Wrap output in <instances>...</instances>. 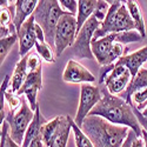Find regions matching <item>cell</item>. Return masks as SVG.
Instances as JSON below:
<instances>
[{
  "mask_svg": "<svg viewBox=\"0 0 147 147\" xmlns=\"http://www.w3.org/2000/svg\"><path fill=\"white\" fill-rule=\"evenodd\" d=\"M19 36V54L20 57H26V54L31 51V48L35 46L36 41V33H35V19L32 14L25 24L21 26L20 31L18 32Z\"/></svg>",
  "mask_w": 147,
  "mask_h": 147,
  "instance_id": "8fae6325",
  "label": "cell"
},
{
  "mask_svg": "<svg viewBox=\"0 0 147 147\" xmlns=\"http://www.w3.org/2000/svg\"><path fill=\"white\" fill-rule=\"evenodd\" d=\"M71 120L72 118L69 115H63V120H61L59 131L57 133V136L54 137L50 147H66L68 137H69V132L72 129Z\"/></svg>",
  "mask_w": 147,
  "mask_h": 147,
  "instance_id": "ac0fdd59",
  "label": "cell"
},
{
  "mask_svg": "<svg viewBox=\"0 0 147 147\" xmlns=\"http://www.w3.org/2000/svg\"><path fill=\"white\" fill-rule=\"evenodd\" d=\"M35 48H36V52L40 54V57L45 61H47V63H54V61H55L54 55L52 53L53 48L48 45L47 42H39V41H36Z\"/></svg>",
  "mask_w": 147,
  "mask_h": 147,
  "instance_id": "603a6c76",
  "label": "cell"
},
{
  "mask_svg": "<svg viewBox=\"0 0 147 147\" xmlns=\"http://www.w3.org/2000/svg\"><path fill=\"white\" fill-rule=\"evenodd\" d=\"M145 88H147V68H140L138 74L131 79L125 92H122L120 94V98L124 99L128 105L133 106L132 96L134 95V93H137L141 90H145Z\"/></svg>",
  "mask_w": 147,
  "mask_h": 147,
  "instance_id": "5bb4252c",
  "label": "cell"
},
{
  "mask_svg": "<svg viewBox=\"0 0 147 147\" xmlns=\"http://www.w3.org/2000/svg\"><path fill=\"white\" fill-rule=\"evenodd\" d=\"M61 120H63V115H59L57 118H54L53 120L48 121L47 124H45L42 126L41 129V138L44 144L46 145V147H50L54 137L57 136V133L59 131L60 124H61Z\"/></svg>",
  "mask_w": 147,
  "mask_h": 147,
  "instance_id": "ffe728a7",
  "label": "cell"
},
{
  "mask_svg": "<svg viewBox=\"0 0 147 147\" xmlns=\"http://www.w3.org/2000/svg\"><path fill=\"white\" fill-rule=\"evenodd\" d=\"M109 8L107 11V14L100 25V27L94 33L93 40H98L100 38L111 34V33H120V32H129L136 28L129 11L124 4V1H107Z\"/></svg>",
  "mask_w": 147,
  "mask_h": 147,
  "instance_id": "277c9868",
  "label": "cell"
},
{
  "mask_svg": "<svg viewBox=\"0 0 147 147\" xmlns=\"http://www.w3.org/2000/svg\"><path fill=\"white\" fill-rule=\"evenodd\" d=\"M132 147H144V140L141 138H137L136 140L133 141Z\"/></svg>",
  "mask_w": 147,
  "mask_h": 147,
  "instance_id": "d6a6232c",
  "label": "cell"
},
{
  "mask_svg": "<svg viewBox=\"0 0 147 147\" xmlns=\"http://www.w3.org/2000/svg\"><path fill=\"white\" fill-rule=\"evenodd\" d=\"M133 99H134V101H136L137 104H139V105L145 104L147 101V88L141 90V91H139L137 93H134Z\"/></svg>",
  "mask_w": 147,
  "mask_h": 147,
  "instance_id": "484cf974",
  "label": "cell"
},
{
  "mask_svg": "<svg viewBox=\"0 0 147 147\" xmlns=\"http://www.w3.org/2000/svg\"><path fill=\"white\" fill-rule=\"evenodd\" d=\"M63 80L65 82L69 84H90L94 82L96 78L92 74V73L82 65L77 63L76 60H68L66 64V67L63 72Z\"/></svg>",
  "mask_w": 147,
  "mask_h": 147,
  "instance_id": "30bf717a",
  "label": "cell"
},
{
  "mask_svg": "<svg viewBox=\"0 0 147 147\" xmlns=\"http://www.w3.org/2000/svg\"><path fill=\"white\" fill-rule=\"evenodd\" d=\"M126 6L129 11V14L136 24V30L137 32H139V34L142 36V39L146 38V27H145V20L141 13V9L138 5L137 1H133V0H127L126 1Z\"/></svg>",
  "mask_w": 147,
  "mask_h": 147,
  "instance_id": "d6986e66",
  "label": "cell"
},
{
  "mask_svg": "<svg viewBox=\"0 0 147 147\" xmlns=\"http://www.w3.org/2000/svg\"><path fill=\"white\" fill-rule=\"evenodd\" d=\"M101 0H79L78 1V17H77V34L80 32L86 21L99 8Z\"/></svg>",
  "mask_w": 147,
  "mask_h": 147,
  "instance_id": "2e32d148",
  "label": "cell"
},
{
  "mask_svg": "<svg viewBox=\"0 0 147 147\" xmlns=\"http://www.w3.org/2000/svg\"><path fill=\"white\" fill-rule=\"evenodd\" d=\"M66 13L60 7V3L57 0H41L38 3L35 11H34V19L35 24L42 28L45 33L46 42L52 48L55 50V31L60 18Z\"/></svg>",
  "mask_w": 147,
  "mask_h": 147,
  "instance_id": "5b68a950",
  "label": "cell"
},
{
  "mask_svg": "<svg viewBox=\"0 0 147 147\" xmlns=\"http://www.w3.org/2000/svg\"><path fill=\"white\" fill-rule=\"evenodd\" d=\"M28 147H44V141H42V138L39 137V138H36Z\"/></svg>",
  "mask_w": 147,
  "mask_h": 147,
  "instance_id": "4dcf8cb0",
  "label": "cell"
},
{
  "mask_svg": "<svg viewBox=\"0 0 147 147\" xmlns=\"http://www.w3.org/2000/svg\"><path fill=\"white\" fill-rule=\"evenodd\" d=\"M141 137H142V140H144V144H145V147H147V132L146 131H141Z\"/></svg>",
  "mask_w": 147,
  "mask_h": 147,
  "instance_id": "836d02e7",
  "label": "cell"
},
{
  "mask_svg": "<svg viewBox=\"0 0 147 147\" xmlns=\"http://www.w3.org/2000/svg\"><path fill=\"white\" fill-rule=\"evenodd\" d=\"M42 88V67L41 65L33 72H30L28 76L17 93L18 96H21V94L26 95V99L30 104V107L32 111L35 112L38 108V102H36V96H38V91Z\"/></svg>",
  "mask_w": 147,
  "mask_h": 147,
  "instance_id": "9c48e42d",
  "label": "cell"
},
{
  "mask_svg": "<svg viewBox=\"0 0 147 147\" xmlns=\"http://www.w3.org/2000/svg\"><path fill=\"white\" fill-rule=\"evenodd\" d=\"M59 3L61 7H64L66 9V12L76 17L78 11V1H76V0H60Z\"/></svg>",
  "mask_w": 147,
  "mask_h": 147,
  "instance_id": "d4e9b609",
  "label": "cell"
},
{
  "mask_svg": "<svg viewBox=\"0 0 147 147\" xmlns=\"http://www.w3.org/2000/svg\"><path fill=\"white\" fill-rule=\"evenodd\" d=\"M27 61H28V57H24L16 65L14 73L12 76V92L16 94L19 92V90L21 88V86L24 85V82H25L28 76L27 74Z\"/></svg>",
  "mask_w": 147,
  "mask_h": 147,
  "instance_id": "e0dca14e",
  "label": "cell"
},
{
  "mask_svg": "<svg viewBox=\"0 0 147 147\" xmlns=\"http://www.w3.org/2000/svg\"><path fill=\"white\" fill-rule=\"evenodd\" d=\"M137 138H138V137H137L136 132H134V131H132V129H129V132H128V136H127L126 140L124 141V144L121 145V147H132V144H133V141L136 140Z\"/></svg>",
  "mask_w": 147,
  "mask_h": 147,
  "instance_id": "f1b7e54d",
  "label": "cell"
},
{
  "mask_svg": "<svg viewBox=\"0 0 147 147\" xmlns=\"http://www.w3.org/2000/svg\"><path fill=\"white\" fill-rule=\"evenodd\" d=\"M47 122L48 121L42 117V114L40 112V108L38 106V108H36L35 112H34V118H33L32 122L30 124V126L26 131V134H25V138H24V142H22L21 147H28L36 138L41 137L42 126L45 124H47Z\"/></svg>",
  "mask_w": 147,
  "mask_h": 147,
  "instance_id": "9a60e30c",
  "label": "cell"
},
{
  "mask_svg": "<svg viewBox=\"0 0 147 147\" xmlns=\"http://www.w3.org/2000/svg\"><path fill=\"white\" fill-rule=\"evenodd\" d=\"M41 65V63L39 61L38 57L36 55H30L28 57V61H27V68H30V72H33Z\"/></svg>",
  "mask_w": 147,
  "mask_h": 147,
  "instance_id": "83f0119b",
  "label": "cell"
},
{
  "mask_svg": "<svg viewBox=\"0 0 147 147\" xmlns=\"http://www.w3.org/2000/svg\"><path fill=\"white\" fill-rule=\"evenodd\" d=\"M108 8H109L108 3L101 0L99 8L94 12V14L86 21V24L82 26L80 32L77 34L76 41L71 47V53L78 59H95L92 53L91 44L93 40L94 33L100 27L107 14Z\"/></svg>",
  "mask_w": 147,
  "mask_h": 147,
  "instance_id": "3957f363",
  "label": "cell"
},
{
  "mask_svg": "<svg viewBox=\"0 0 147 147\" xmlns=\"http://www.w3.org/2000/svg\"><path fill=\"white\" fill-rule=\"evenodd\" d=\"M34 118V111L27 104L25 98H21V106L17 112H8L5 121L8 122L11 128V138L19 146H22L26 131Z\"/></svg>",
  "mask_w": 147,
  "mask_h": 147,
  "instance_id": "8992f818",
  "label": "cell"
},
{
  "mask_svg": "<svg viewBox=\"0 0 147 147\" xmlns=\"http://www.w3.org/2000/svg\"><path fill=\"white\" fill-rule=\"evenodd\" d=\"M5 99L8 101L9 111H11V112H14L17 107L21 106V98L18 96V95H14V93L12 92V91L5 93Z\"/></svg>",
  "mask_w": 147,
  "mask_h": 147,
  "instance_id": "cb8c5ba5",
  "label": "cell"
},
{
  "mask_svg": "<svg viewBox=\"0 0 147 147\" xmlns=\"http://www.w3.org/2000/svg\"><path fill=\"white\" fill-rule=\"evenodd\" d=\"M19 40V36H18V33L16 34H12L7 38H4V39H0V59H1V64L3 61L6 59L7 54L9 53L12 46L16 44V41Z\"/></svg>",
  "mask_w": 147,
  "mask_h": 147,
  "instance_id": "7402d4cb",
  "label": "cell"
},
{
  "mask_svg": "<svg viewBox=\"0 0 147 147\" xmlns=\"http://www.w3.org/2000/svg\"><path fill=\"white\" fill-rule=\"evenodd\" d=\"M35 33H36V39H38L39 42H46V38H45V33L42 31V28L35 24Z\"/></svg>",
  "mask_w": 147,
  "mask_h": 147,
  "instance_id": "f546056e",
  "label": "cell"
},
{
  "mask_svg": "<svg viewBox=\"0 0 147 147\" xmlns=\"http://www.w3.org/2000/svg\"><path fill=\"white\" fill-rule=\"evenodd\" d=\"M102 98L90 113V115H96L106 119L114 125L126 126L136 132L137 137H141V126L137 115L133 112V106L128 105L120 96L113 95L104 86L101 88Z\"/></svg>",
  "mask_w": 147,
  "mask_h": 147,
  "instance_id": "6da1fadb",
  "label": "cell"
},
{
  "mask_svg": "<svg viewBox=\"0 0 147 147\" xmlns=\"http://www.w3.org/2000/svg\"><path fill=\"white\" fill-rule=\"evenodd\" d=\"M77 38V18L66 13L60 18L55 31V55L60 57L67 47H72Z\"/></svg>",
  "mask_w": 147,
  "mask_h": 147,
  "instance_id": "52a82bcc",
  "label": "cell"
},
{
  "mask_svg": "<svg viewBox=\"0 0 147 147\" xmlns=\"http://www.w3.org/2000/svg\"><path fill=\"white\" fill-rule=\"evenodd\" d=\"M94 147H121L131 128L114 125L106 119L88 115L80 127Z\"/></svg>",
  "mask_w": 147,
  "mask_h": 147,
  "instance_id": "7a4b0ae2",
  "label": "cell"
},
{
  "mask_svg": "<svg viewBox=\"0 0 147 147\" xmlns=\"http://www.w3.org/2000/svg\"><path fill=\"white\" fill-rule=\"evenodd\" d=\"M5 147H20L17 142L13 141V139L11 138V136L8 134L7 136V139H6V144H5Z\"/></svg>",
  "mask_w": 147,
  "mask_h": 147,
  "instance_id": "1f68e13d",
  "label": "cell"
},
{
  "mask_svg": "<svg viewBox=\"0 0 147 147\" xmlns=\"http://www.w3.org/2000/svg\"><path fill=\"white\" fill-rule=\"evenodd\" d=\"M147 61V45L139 48L138 51H136L132 54H127L121 57L117 63L113 64L114 67L117 66H125L129 72L132 78L136 77L138 74V72L140 71V67L144 63Z\"/></svg>",
  "mask_w": 147,
  "mask_h": 147,
  "instance_id": "7c38bea8",
  "label": "cell"
},
{
  "mask_svg": "<svg viewBox=\"0 0 147 147\" xmlns=\"http://www.w3.org/2000/svg\"><path fill=\"white\" fill-rule=\"evenodd\" d=\"M102 98L101 88L93 86L90 84H82L80 87V99H79V106L76 115V124L81 127L84 120L86 119L92 109L99 104V101Z\"/></svg>",
  "mask_w": 147,
  "mask_h": 147,
  "instance_id": "ba28073f",
  "label": "cell"
},
{
  "mask_svg": "<svg viewBox=\"0 0 147 147\" xmlns=\"http://www.w3.org/2000/svg\"><path fill=\"white\" fill-rule=\"evenodd\" d=\"M141 113H142V115H144V117H147V107L144 109V111H142Z\"/></svg>",
  "mask_w": 147,
  "mask_h": 147,
  "instance_id": "e575fe53",
  "label": "cell"
},
{
  "mask_svg": "<svg viewBox=\"0 0 147 147\" xmlns=\"http://www.w3.org/2000/svg\"><path fill=\"white\" fill-rule=\"evenodd\" d=\"M36 0H17L16 1V16L13 19V25L17 28V32L20 31L25 21L34 13L38 6Z\"/></svg>",
  "mask_w": 147,
  "mask_h": 147,
  "instance_id": "4fadbf2b",
  "label": "cell"
},
{
  "mask_svg": "<svg viewBox=\"0 0 147 147\" xmlns=\"http://www.w3.org/2000/svg\"><path fill=\"white\" fill-rule=\"evenodd\" d=\"M71 124H72V131H73V134H74L77 147H94L91 140L88 139V137L82 132V129L76 124V121L73 119L71 120Z\"/></svg>",
  "mask_w": 147,
  "mask_h": 147,
  "instance_id": "44dd1931",
  "label": "cell"
},
{
  "mask_svg": "<svg viewBox=\"0 0 147 147\" xmlns=\"http://www.w3.org/2000/svg\"><path fill=\"white\" fill-rule=\"evenodd\" d=\"M133 112H134V114L137 115L138 121H139L140 126L142 127V129L147 132V117H144V115H142V113L139 111V109H138L137 107H134V106H133Z\"/></svg>",
  "mask_w": 147,
  "mask_h": 147,
  "instance_id": "4316f807",
  "label": "cell"
}]
</instances>
